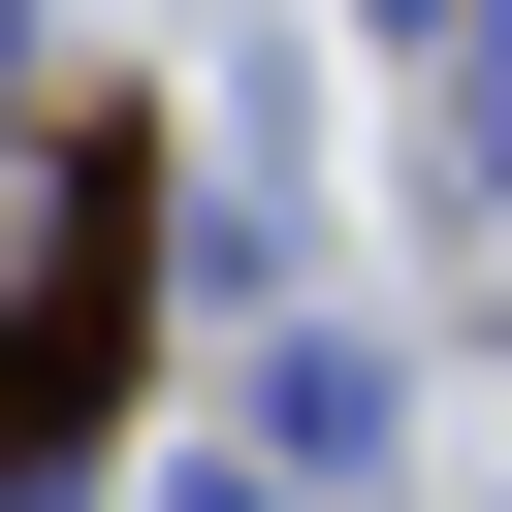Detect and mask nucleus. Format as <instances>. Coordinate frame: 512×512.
Instances as JSON below:
<instances>
[{
  "label": "nucleus",
  "instance_id": "nucleus-1",
  "mask_svg": "<svg viewBox=\"0 0 512 512\" xmlns=\"http://www.w3.org/2000/svg\"><path fill=\"white\" fill-rule=\"evenodd\" d=\"M160 352V128L0 0V480H64Z\"/></svg>",
  "mask_w": 512,
  "mask_h": 512
}]
</instances>
